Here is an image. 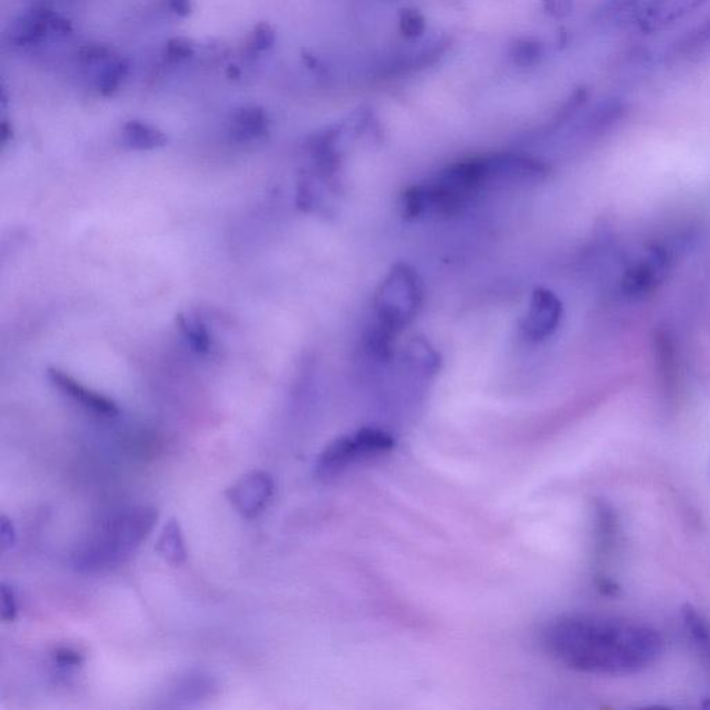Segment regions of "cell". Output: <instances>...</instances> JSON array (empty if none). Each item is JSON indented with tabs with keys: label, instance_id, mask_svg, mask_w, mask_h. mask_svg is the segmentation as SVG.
Returning <instances> with one entry per match:
<instances>
[{
	"label": "cell",
	"instance_id": "cell-1",
	"mask_svg": "<svg viewBox=\"0 0 710 710\" xmlns=\"http://www.w3.org/2000/svg\"><path fill=\"white\" fill-rule=\"evenodd\" d=\"M541 643L555 661L575 672L629 676L661 658L663 640L652 626L601 615L558 616L541 631Z\"/></svg>",
	"mask_w": 710,
	"mask_h": 710
},
{
	"label": "cell",
	"instance_id": "cell-2",
	"mask_svg": "<svg viewBox=\"0 0 710 710\" xmlns=\"http://www.w3.org/2000/svg\"><path fill=\"white\" fill-rule=\"evenodd\" d=\"M536 172L534 159L512 154L461 161L441 171L428 184L408 189L404 195V214L415 218L428 211L460 213L493 182L534 178Z\"/></svg>",
	"mask_w": 710,
	"mask_h": 710
},
{
	"label": "cell",
	"instance_id": "cell-3",
	"mask_svg": "<svg viewBox=\"0 0 710 710\" xmlns=\"http://www.w3.org/2000/svg\"><path fill=\"white\" fill-rule=\"evenodd\" d=\"M157 518L156 509L141 505L102 519L75 548L74 568L81 573H99L124 564L152 533Z\"/></svg>",
	"mask_w": 710,
	"mask_h": 710
},
{
	"label": "cell",
	"instance_id": "cell-4",
	"mask_svg": "<svg viewBox=\"0 0 710 710\" xmlns=\"http://www.w3.org/2000/svg\"><path fill=\"white\" fill-rule=\"evenodd\" d=\"M396 441L390 433L378 428H364L331 441L315 462L318 479L331 482L355 466L392 453Z\"/></svg>",
	"mask_w": 710,
	"mask_h": 710
},
{
	"label": "cell",
	"instance_id": "cell-5",
	"mask_svg": "<svg viewBox=\"0 0 710 710\" xmlns=\"http://www.w3.org/2000/svg\"><path fill=\"white\" fill-rule=\"evenodd\" d=\"M423 292L417 272L400 264L380 283L375 297L378 331L386 336H396L410 325L422 306Z\"/></svg>",
	"mask_w": 710,
	"mask_h": 710
},
{
	"label": "cell",
	"instance_id": "cell-6",
	"mask_svg": "<svg viewBox=\"0 0 710 710\" xmlns=\"http://www.w3.org/2000/svg\"><path fill=\"white\" fill-rule=\"evenodd\" d=\"M73 31V23L63 14L37 6L24 10L14 19L7 38L14 48L34 49L45 42L71 37Z\"/></svg>",
	"mask_w": 710,
	"mask_h": 710
},
{
	"label": "cell",
	"instance_id": "cell-7",
	"mask_svg": "<svg viewBox=\"0 0 710 710\" xmlns=\"http://www.w3.org/2000/svg\"><path fill=\"white\" fill-rule=\"evenodd\" d=\"M275 482L267 471H251L228 487L227 500L242 518L256 519L274 498Z\"/></svg>",
	"mask_w": 710,
	"mask_h": 710
},
{
	"label": "cell",
	"instance_id": "cell-8",
	"mask_svg": "<svg viewBox=\"0 0 710 710\" xmlns=\"http://www.w3.org/2000/svg\"><path fill=\"white\" fill-rule=\"evenodd\" d=\"M562 319V303L551 290L537 289L523 319L522 331L527 339L543 342L554 335Z\"/></svg>",
	"mask_w": 710,
	"mask_h": 710
},
{
	"label": "cell",
	"instance_id": "cell-9",
	"mask_svg": "<svg viewBox=\"0 0 710 710\" xmlns=\"http://www.w3.org/2000/svg\"><path fill=\"white\" fill-rule=\"evenodd\" d=\"M670 267V256L665 249H654L647 257L631 265L622 279L623 294L641 297L652 292L665 279Z\"/></svg>",
	"mask_w": 710,
	"mask_h": 710
},
{
	"label": "cell",
	"instance_id": "cell-10",
	"mask_svg": "<svg viewBox=\"0 0 710 710\" xmlns=\"http://www.w3.org/2000/svg\"><path fill=\"white\" fill-rule=\"evenodd\" d=\"M48 378L60 393L71 398L74 403L80 404L86 411H91L92 414L105 418H114L120 415V408L111 398L103 396V394L95 392V390L88 389V387L82 385L73 376L66 374L62 369L49 368Z\"/></svg>",
	"mask_w": 710,
	"mask_h": 710
},
{
	"label": "cell",
	"instance_id": "cell-11",
	"mask_svg": "<svg viewBox=\"0 0 710 710\" xmlns=\"http://www.w3.org/2000/svg\"><path fill=\"white\" fill-rule=\"evenodd\" d=\"M271 121L267 111L257 105L240 106L233 110L228 121V132L233 141L249 143L265 138Z\"/></svg>",
	"mask_w": 710,
	"mask_h": 710
},
{
	"label": "cell",
	"instance_id": "cell-12",
	"mask_svg": "<svg viewBox=\"0 0 710 710\" xmlns=\"http://www.w3.org/2000/svg\"><path fill=\"white\" fill-rule=\"evenodd\" d=\"M706 2L708 0H656L641 14L638 24L645 31H658L683 19Z\"/></svg>",
	"mask_w": 710,
	"mask_h": 710
},
{
	"label": "cell",
	"instance_id": "cell-13",
	"mask_svg": "<svg viewBox=\"0 0 710 710\" xmlns=\"http://www.w3.org/2000/svg\"><path fill=\"white\" fill-rule=\"evenodd\" d=\"M175 324L193 353L199 357H207L211 354L214 349L213 336L202 319L197 315L179 313L175 317Z\"/></svg>",
	"mask_w": 710,
	"mask_h": 710
},
{
	"label": "cell",
	"instance_id": "cell-14",
	"mask_svg": "<svg viewBox=\"0 0 710 710\" xmlns=\"http://www.w3.org/2000/svg\"><path fill=\"white\" fill-rule=\"evenodd\" d=\"M129 74H131V62L125 57L116 56L96 70L93 86L99 95L110 98L123 88Z\"/></svg>",
	"mask_w": 710,
	"mask_h": 710
},
{
	"label": "cell",
	"instance_id": "cell-15",
	"mask_svg": "<svg viewBox=\"0 0 710 710\" xmlns=\"http://www.w3.org/2000/svg\"><path fill=\"white\" fill-rule=\"evenodd\" d=\"M123 142L129 149L149 152L166 146L168 139L166 134L154 125L131 120L123 127Z\"/></svg>",
	"mask_w": 710,
	"mask_h": 710
},
{
	"label": "cell",
	"instance_id": "cell-16",
	"mask_svg": "<svg viewBox=\"0 0 710 710\" xmlns=\"http://www.w3.org/2000/svg\"><path fill=\"white\" fill-rule=\"evenodd\" d=\"M157 554L172 566H181L188 558L182 527L175 518L168 519L156 543Z\"/></svg>",
	"mask_w": 710,
	"mask_h": 710
},
{
	"label": "cell",
	"instance_id": "cell-17",
	"mask_svg": "<svg viewBox=\"0 0 710 710\" xmlns=\"http://www.w3.org/2000/svg\"><path fill=\"white\" fill-rule=\"evenodd\" d=\"M681 615L688 636L710 668V619L691 605L684 606Z\"/></svg>",
	"mask_w": 710,
	"mask_h": 710
},
{
	"label": "cell",
	"instance_id": "cell-18",
	"mask_svg": "<svg viewBox=\"0 0 710 710\" xmlns=\"http://www.w3.org/2000/svg\"><path fill=\"white\" fill-rule=\"evenodd\" d=\"M595 519V537H597L598 555H608L615 548L619 536V523L615 512L606 504L597 507Z\"/></svg>",
	"mask_w": 710,
	"mask_h": 710
},
{
	"label": "cell",
	"instance_id": "cell-19",
	"mask_svg": "<svg viewBox=\"0 0 710 710\" xmlns=\"http://www.w3.org/2000/svg\"><path fill=\"white\" fill-rule=\"evenodd\" d=\"M656 0H606L604 16L606 19L625 21L640 19L641 14Z\"/></svg>",
	"mask_w": 710,
	"mask_h": 710
},
{
	"label": "cell",
	"instance_id": "cell-20",
	"mask_svg": "<svg viewBox=\"0 0 710 710\" xmlns=\"http://www.w3.org/2000/svg\"><path fill=\"white\" fill-rule=\"evenodd\" d=\"M512 63L519 67H534L541 63L544 57V46L532 38L518 39L509 49Z\"/></svg>",
	"mask_w": 710,
	"mask_h": 710
},
{
	"label": "cell",
	"instance_id": "cell-21",
	"mask_svg": "<svg viewBox=\"0 0 710 710\" xmlns=\"http://www.w3.org/2000/svg\"><path fill=\"white\" fill-rule=\"evenodd\" d=\"M209 690H213V681L209 677H204L203 674H195V676L189 674L179 681L172 694L175 701H196Z\"/></svg>",
	"mask_w": 710,
	"mask_h": 710
},
{
	"label": "cell",
	"instance_id": "cell-22",
	"mask_svg": "<svg viewBox=\"0 0 710 710\" xmlns=\"http://www.w3.org/2000/svg\"><path fill=\"white\" fill-rule=\"evenodd\" d=\"M276 34L274 28L268 23L257 24L247 38L246 48L250 55L258 56L270 52L274 48Z\"/></svg>",
	"mask_w": 710,
	"mask_h": 710
},
{
	"label": "cell",
	"instance_id": "cell-23",
	"mask_svg": "<svg viewBox=\"0 0 710 710\" xmlns=\"http://www.w3.org/2000/svg\"><path fill=\"white\" fill-rule=\"evenodd\" d=\"M195 56V45L188 38L168 39L163 48V59L167 63L179 64L188 62Z\"/></svg>",
	"mask_w": 710,
	"mask_h": 710
},
{
	"label": "cell",
	"instance_id": "cell-24",
	"mask_svg": "<svg viewBox=\"0 0 710 710\" xmlns=\"http://www.w3.org/2000/svg\"><path fill=\"white\" fill-rule=\"evenodd\" d=\"M114 50L103 43H88L78 52V59L86 67H100L116 57Z\"/></svg>",
	"mask_w": 710,
	"mask_h": 710
},
{
	"label": "cell",
	"instance_id": "cell-25",
	"mask_svg": "<svg viewBox=\"0 0 710 710\" xmlns=\"http://www.w3.org/2000/svg\"><path fill=\"white\" fill-rule=\"evenodd\" d=\"M400 30L405 38L418 39L426 31L425 17L418 10L405 9L400 14Z\"/></svg>",
	"mask_w": 710,
	"mask_h": 710
},
{
	"label": "cell",
	"instance_id": "cell-26",
	"mask_svg": "<svg viewBox=\"0 0 710 710\" xmlns=\"http://www.w3.org/2000/svg\"><path fill=\"white\" fill-rule=\"evenodd\" d=\"M19 613V605H17L16 593L13 587L3 582L0 584V618L2 622H14Z\"/></svg>",
	"mask_w": 710,
	"mask_h": 710
},
{
	"label": "cell",
	"instance_id": "cell-27",
	"mask_svg": "<svg viewBox=\"0 0 710 710\" xmlns=\"http://www.w3.org/2000/svg\"><path fill=\"white\" fill-rule=\"evenodd\" d=\"M710 43V19L705 21L701 27L692 31L683 42L680 43V52H697L698 49L708 46Z\"/></svg>",
	"mask_w": 710,
	"mask_h": 710
},
{
	"label": "cell",
	"instance_id": "cell-28",
	"mask_svg": "<svg viewBox=\"0 0 710 710\" xmlns=\"http://www.w3.org/2000/svg\"><path fill=\"white\" fill-rule=\"evenodd\" d=\"M53 661L60 668H77L84 662V655L80 651L71 647H59L55 649L52 655Z\"/></svg>",
	"mask_w": 710,
	"mask_h": 710
},
{
	"label": "cell",
	"instance_id": "cell-29",
	"mask_svg": "<svg viewBox=\"0 0 710 710\" xmlns=\"http://www.w3.org/2000/svg\"><path fill=\"white\" fill-rule=\"evenodd\" d=\"M543 6L554 19H565L575 9V0H543Z\"/></svg>",
	"mask_w": 710,
	"mask_h": 710
},
{
	"label": "cell",
	"instance_id": "cell-30",
	"mask_svg": "<svg viewBox=\"0 0 710 710\" xmlns=\"http://www.w3.org/2000/svg\"><path fill=\"white\" fill-rule=\"evenodd\" d=\"M16 544V529L6 515L0 516V547L2 551L10 550Z\"/></svg>",
	"mask_w": 710,
	"mask_h": 710
},
{
	"label": "cell",
	"instance_id": "cell-31",
	"mask_svg": "<svg viewBox=\"0 0 710 710\" xmlns=\"http://www.w3.org/2000/svg\"><path fill=\"white\" fill-rule=\"evenodd\" d=\"M166 3L168 9L182 19L189 17L193 12V0H166Z\"/></svg>",
	"mask_w": 710,
	"mask_h": 710
},
{
	"label": "cell",
	"instance_id": "cell-32",
	"mask_svg": "<svg viewBox=\"0 0 710 710\" xmlns=\"http://www.w3.org/2000/svg\"><path fill=\"white\" fill-rule=\"evenodd\" d=\"M13 138V129L12 125L7 123L6 120L2 121V143L3 145H6L7 142L10 141V139Z\"/></svg>",
	"mask_w": 710,
	"mask_h": 710
}]
</instances>
